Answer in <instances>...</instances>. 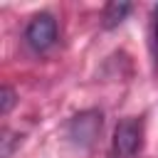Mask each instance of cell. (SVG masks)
<instances>
[{
  "label": "cell",
  "mask_w": 158,
  "mask_h": 158,
  "mask_svg": "<svg viewBox=\"0 0 158 158\" xmlns=\"http://www.w3.org/2000/svg\"><path fill=\"white\" fill-rule=\"evenodd\" d=\"M143 148V121L128 116L116 123L114 131V156L116 158H133Z\"/></svg>",
  "instance_id": "cell-1"
},
{
  "label": "cell",
  "mask_w": 158,
  "mask_h": 158,
  "mask_svg": "<svg viewBox=\"0 0 158 158\" xmlns=\"http://www.w3.org/2000/svg\"><path fill=\"white\" fill-rule=\"evenodd\" d=\"M25 40L35 52H44L57 42V20L49 12H40L30 20L25 30Z\"/></svg>",
  "instance_id": "cell-2"
},
{
  "label": "cell",
  "mask_w": 158,
  "mask_h": 158,
  "mask_svg": "<svg viewBox=\"0 0 158 158\" xmlns=\"http://www.w3.org/2000/svg\"><path fill=\"white\" fill-rule=\"evenodd\" d=\"M99 131H101V114H96V111H84V114L74 116L69 123V136L79 143H91Z\"/></svg>",
  "instance_id": "cell-3"
},
{
  "label": "cell",
  "mask_w": 158,
  "mask_h": 158,
  "mask_svg": "<svg viewBox=\"0 0 158 158\" xmlns=\"http://www.w3.org/2000/svg\"><path fill=\"white\" fill-rule=\"evenodd\" d=\"M128 12H131L128 2H109L104 7V27H116Z\"/></svg>",
  "instance_id": "cell-4"
},
{
  "label": "cell",
  "mask_w": 158,
  "mask_h": 158,
  "mask_svg": "<svg viewBox=\"0 0 158 158\" xmlns=\"http://www.w3.org/2000/svg\"><path fill=\"white\" fill-rule=\"evenodd\" d=\"M0 99H2V106H0V111H2V114H7V111H10V106L15 104V91H12L10 86H2V91H0Z\"/></svg>",
  "instance_id": "cell-5"
},
{
  "label": "cell",
  "mask_w": 158,
  "mask_h": 158,
  "mask_svg": "<svg viewBox=\"0 0 158 158\" xmlns=\"http://www.w3.org/2000/svg\"><path fill=\"white\" fill-rule=\"evenodd\" d=\"M153 54H156V69H158V5H156V30H153Z\"/></svg>",
  "instance_id": "cell-6"
}]
</instances>
